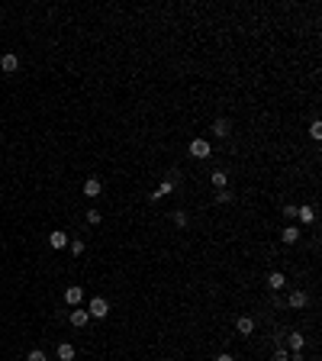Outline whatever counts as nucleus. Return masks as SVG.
<instances>
[{
    "instance_id": "1",
    "label": "nucleus",
    "mask_w": 322,
    "mask_h": 361,
    "mask_svg": "<svg viewBox=\"0 0 322 361\" xmlns=\"http://www.w3.org/2000/svg\"><path fill=\"white\" fill-rule=\"evenodd\" d=\"M87 313H91L93 319H107L110 316V300L107 297H93L91 303H87Z\"/></svg>"
},
{
    "instance_id": "2",
    "label": "nucleus",
    "mask_w": 322,
    "mask_h": 361,
    "mask_svg": "<svg viewBox=\"0 0 322 361\" xmlns=\"http://www.w3.org/2000/svg\"><path fill=\"white\" fill-rule=\"evenodd\" d=\"M177 177H181V174H177V171H174V174H171L168 181H161V184H158V187H155V191H152V200H161V197H164V193H171V191H174V187H177Z\"/></svg>"
},
{
    "instance_id": "3",
    "label": "nucleus",
    "mask_w": 322,
    "mask_h": 361,
    "mask_svg": "<svg viewBox=\"0 0 322 361\" xmlns=\"http://www.w3.org/2000/svg\"><path fill=\"white\" fill-rule=\"evenodd\" d=\"M190 155H193V158H209L213 148H209L207 139H193V142H190Z\"/></svg>"
},
{
    "instance_id": "4",
    "label": "nucleus",
    "mask_w": 322,
    "mask_h": 361,
    "mask_svg": "<svg viewBox=\"0 0 322 361\" xmlns=\"http://www.w3.org/2000/svg\"><path fill=\"white\" fill-rule=\"evenodd\" d=\"M81 300H84V290H81L77 284H71L68 290H65V303H68L71 310H74V307H81Z\"/></svg>"
},
{
    "instance_id": "5",
    "label": "nucleus",
    "mask_w": 322,
    "mask_h": 361,
    "mask_svg": "<svg viewBox=\"0 0 322 361\" xmlns=\"http://www.w3.org/2000/svg\"><path fill=\"white\" fill-rule=\"evenodd\" d=\"M303 345H306V338H303V332H287V348L290 352H303Z\"/></svg>"
},
{
    "instance_id": "6",
    "label": "nucleus",
    "mask_w": 322,
    "mask_h": 361,
    "mask_svg": "<svg viewBox=\"0 0 322 361\" xmlns=\"http://www.w3.org/2000/svg\"><path fill=\"white\" fill-rule=\"evenodd\" d=\"M306 290H293L290 293V297H287V307H290V310H303V307H306Z\"/></svg>"
},
{
    "instance_id": "7",
    "label": "nucleus",
    "mask_w": 322,
    "mask_h": 361,
    "mask_svg": "<svg viewBox=\"0 0 322 361\" xmlns=\"http://www.w3.org/2000/svg\"><path fill=\"white\" fill-rule=\"evenodd\" d=\"M100 191H103V181H100V177H87L84 181V197H100Z\"/></svg>"
},
{
    "instance_id": "8",
    "label": "nucleus",
    "mask_w": 322,
    "mask_h": 361,
    "mask_svg": "<svg viewBox=\"0 0 322 361\" xmlns=\"http://www.w3.org/2000/svg\"><path fill=\"white\" fill-rule=\"evenodd\" d=\"M280 239H284V245H297L299 242V226H284V229H280Z\"/></svg>"
},
{
    "instance_id": "9",
    "label": "nucleus",
    "mask_w": 322,
    "mask_h": 361,
    "mask_svg": "<svg viewBox=\"0 0 322 361\" xmlns=\"http://www.w3.org/2000/svg\"><path fill=\"white\" fill-rule=\"evenodd\" d=\"M91 323V313H87V310H71V326H77V329H84V326Z\"/></svg>"
},
{
    "instance_id": "10",
    "label": "nucleus",
    "mask_w": 322,
    "mask_h": 361,
    "mask_svg": "<svg viewBox=\"0 0 322 361\" xmlns=\"http://www.w3.org/2000/svg\"><path fill=\"white\" fill-rule=\"evenodd\" d=\"M0 68L7 71V74H13L16 68H20V55H13V52H7L3 58H0Z\"/></svg>"
},
{
    "instance_id": "11",
    "label": "nucleus",
    "mask_w": 322,
    "mask_h": 361,
    "mask_svg": "<svg viewBox=\"0 0 322 361\" xmlns=\"http://www.w3.org/2000/svg\"><path fill=\"white\" fill-rule=\"evenodd\" d=\"M235 329H238V336H252V332H254V319H252V316H238Z\"/></svg>"
},
{
    "instance_id": "12",
    "label": "nucleus",
    "mask_w": 322,
    "mask_h": 361,
    "mask_svg": "<svg viewBox=\"0 0 322 361\" xmlns=\"http://www.w3.org/2000/svg\"><path fill=\"white\" fill-rule=\"evenodd\" d=\"M297 219H299L303 226L316 223V210H313V207H297Z\"/></svg>"
},
{
    "instance_id": "13",
    "label": "nucleus",
    "mask_w": 322,
    "mask_h": 361,
    "mask_svg": "<svg viewBox=\"0 0 322 361\" xmlns=\"http://www.w3.org/2000/svg\"><path fill=\"white\" fill-rule=\"evenodd\" d=\"M48 245H52V248H65V245H68V232L55 229L52 236H48Z\"/></svg>"
},
{
    "instance_id": "14",
    "label": "nucleus",
    "mask_w": 322,
    "mask_h": 361,
    "mask_svg": "<svg viewBox=\"0 0 322 361\" xmlns=\"http://www.w3.org/2000/svg\"><path fill=\"white\" fill-rule=\"evenodd\" d=\"M284 284H287V277L280 274V271H271V274H268V287H271V290H284Z\"/></svg>"
},
{
    "instance_id": "15",
    "label": "nucleus",
    "mask_w": 322,
    "mask_h": 361,
    "mask_svg": "<svg viewBox=\"0 0 322 361\" xmlns=\"http://www.w3.org/2000/svg\"><path fill=\"white\" fill-rule=\"evenodd\" d=\"M229 129H232V123H229V120H216V123H213V136H219V139H226V136H229Z\"/></svg>"
},
{
    "instance_id": "16",
    "label": "nucleus",
    "mask_w": 322,
    "mask_h": 361,
    "mask_svg": "<svg viewBox=\"0 0 322 361\" xmlns=\"http://www.w3.org/2000/svg\"><path fill=\"white\" fill-rule=\"evenodd\" d=\"M58 361H74V345H71V342H62V345H58Z\"/></svg>"
},
{
    "instance_id": "17",
    "label": "nucleus",
    "mask_w": 322,
    "mask_h": 361,
    "mask_svg": "<svg viewBox=\"0 0 322 361\" xmlns=\"http://www.w3.org/2000/svg\"><path fill=\"white\" fill-rule=\"evenodd\" d=\"M216 203H219V207H229V203H232V191H229V187L216 191Z\"/></svg>"
},
{
    "instance_id": "18",
    "label": "nucleus",
    "mask_w": 322,
    "mask_h": 361,
    "mask_svg": "<svg viewBox=\"0 0 322 361\" xmlns=\"http://www.w3.org/2000/svg\"><path fill=\"white\" fill-rule=\"evenodd\" d=\"M209 181H213V187H216V191H223L229 177H226V171H213V177H209Z\"/></svg>"
},
{
    "instance_id": "19",
    "label": "nucleus",
    "mask_w": 322,
    "mask_h": 361,
    "mask_svg": "<svg viewBox=\"0 0 322 361\" xmlns=\"http://www.w3.org/2000/svg\"><path fill=\"white\" fill-rule=\"evenodd\" d=\"M171 219H174V226H177V229H184V226L190 223V219H187V213H184V210H177V213L171 216Z\"/></svg>"
},
{
    "instance_id": "20",
    "label": "nucleus",
    "mask_w": 322,
    "mask_h": 361,
    "mask_svg": "<svg viewBox=\"0 0 322 361\" xmlns=\"http://www.w3.org/2000/svg\"><path fill=\"white\" fill-rule=\"evenodd\" d=\"M100 219H103L100 210H87V223H91V226H100Z\"/></svg>"
},
{
    "instance_id": "21",
    "label": "nucleus",
    "mask_w": 322,
    "mask_h": 361,
    "mask_svg": "<svg viewBox=\"0 0 322 361\" xmlns=\"http://www.w3.org/2000/svg\"><path fill=\"white\" fill-rule=\"evenodd\" d=\"M26 361H46V352H42V348H32V352L26 355Z\"/></svg>"
},
{
    "instance_id": "22",
    "label": "nucleus",
    "mask_w": 322,
    "mask_h": 361,
    "mask_svg": "<svg viewBox=\"0 0 322 361\" xmlns=\"http://www.w3.org/2000/svg\"><path fill=\"white\" fill-rule=\"evenodd\" d=\"M274 361H290V352L277 345V348H274Z\"/></svg>"
},
{
    "instance_id": "23",
    "label": "nucleus",
    "mask_w": 322,
    "mask_h": 361,
    "mask_svg": "<svg viewBox=\"0 0 322 361\" xmlns=\"http://www.w3.org/2000/svg\"><path fill=\"white\" fill-rule=\"evenodd\" d=\"M71 255H84V242L81 239H71Z\"/></svg>"
},
{
    "instance_id": "24",
    "label": "nucleus",
    "mask_w": 322,
    "mask_h": 361,
    "mask_svg": "<svg viewBox=\"0 0 322 361\" xmlns=\"http://www.w3.org/2000/svg\"><path fill=\"white\" fill-rule=\"evenodd\" d=\"M309 136H313V139H322V123H319V120L309 126Z\"/></svg>"
},
{
    "instance_id": "25",
    "label": "nucleus",
    "mask_w": 322,
    "mask_h": 361,
    "mask_svg": "<svg viewBox=\"0 0 322 361\" xmlns=\"http://www.w3.org/2000/svg\"><path fill=\"white\" fill-rule=\"evenodd\" d=\"M284 216L287 219H297V207H284Z\"/></svg>"
},
{
    "instance_id": "26",
    "label": "nucleus",
    "mask_w": 322,
    "mask_h": 361,
    "mask_svg": "<svg viewBox=\"0 0 322 361\" xmlns=\"http://www.w3.org/2000/svg\"><path fill=\"white\" fill-rule=\"evenodd\" d=\"M216 361H235V358H232L229 352H223V355H216Z\"/></svg>"
}]
</instances>
